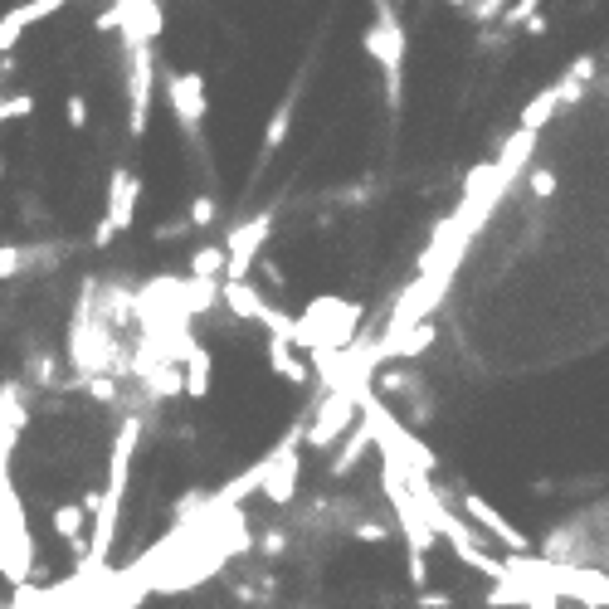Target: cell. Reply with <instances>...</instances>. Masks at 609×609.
<instances>
[{
	"mask_svg": "<svg viewBox=\"0 0 609 609\" xmlns=\"http://www.w3.org/2000/svg\"><path fill=\"white\" fill-rule=\"evenodd\" d=\"M59 10V0H35V5H20V20L25 25H39V20H49Z\"/></svg>",
	"mask_w": 609,
	"mask_h": 609,
	"instance_id": "obj_7",
	"label": "cell"
},
{
	"mask_svg": "<svg viewBox=\"0 0 609 609\" xmlns=\"http://www.w3.org/2000/svg\"><path fill=\"white\" fill-rule=\"evenodd\" d=\"M25 273V244H0V278H20Z\"/></svg>",
	"mask_w": 609,
	"mask_h": 609,
	"instance_id": "obj_5",
	"label": "cell"
},
{
	"mask_svg": "<svg viewBox=\"0 0 609 609\" xmlns=\"http://www.w3.org/2000/svg\"><path fill=\"white\" fill-rule=\"evenodd\" d=\"M0 176H5V156H0Z\"/></svg>",
	"mask_w": 609,
	"mask_h": 609,
	"instance_id": "obj_10",
	"label": "cell"
},
{
	"mask_svg": "<svg viewBox=\"0 0 609 609\" xmlns=\"http://www.w3.org/2000/svg\"><path fill=\"white\" fill-rule=\"evenodd\" d=\"M507 585L527 609H609V497L551 522Z\"/></svg>",
	"mask_w": 609,
	"mask_h": 609,
	"instance_id": "obj_2",
	"label": "cell"
},
{
	"mask_svg": "<svg viewBox=\"0 0 609 609\" xmlns=\"http://www.w3.org/2000/svg\"><path fill=\"white\" fill-rule=\"evenodd\" d=\"M25 30H30V25L20 20V5H15V10H5V15H0V54H10V49L20 44Z\"/></svg>",
	"mask_w": 609,
	"mask_h": 609,
	"instance_id": "obj_4",
	"label": "cell"
},
{
	"mask_svg": "<svg viewBox=\"0 0 609 609\" xmlns=\"http://www.w3.org/2000/svg\"><path fill=\"white\" fill-rule=\"evenodd\" d=\"M137 195H142V176H137V171H127V166H117L113 181H108V225H113V229L132 225Z\"/></svg>",
	"mask_w": 609,
	"mask_h": 609,
	"instance_id": "obj_3",
	"label": "cell"
},
{
	"mask_svg": "<svg viewBox=\"0 0 609 609\" xmlns=\"http://www.w3.org/2000/svg\"><path fill=\"white\" fill-rule=\"evenodd\" d=\"M5 103H10V93H0V122H10V113H5Z\"/></svg>",
	"mask_w": 609,
	"mask_h": 609,
	"instance_id": "obj_9",
	"label": "cell"
},
{
	"mask_svg": "<svg viewBox=\"0 0 609 609\" xmlns=\"http://www.w3.org/2000/svg\"><path fill=\"white\" fill-rule=\"evenodd\" d=\"M609 351V39L483 156L410 273L327 366V410L381 390H502Z\"/></svg>",
	"mask_w": 609,
	"mask_h": 609,
	"instance_id": "obj_1",
	"label": "cell"
},
{
	"mask_svg": "<svg viewBox=\"0 0 609 609\" xmlns=\"http://www.w3.org/2000/svg\"><path fill=\"white\" fill-rule=\"evenodd\" d=\"M5 113H10V117H30V113H35V93H30V88H20V93H10V103H5Z\"/></svg>",
	"mask_w": 609,
	"mask_h": 609,
	"instance_id": "obj_8",
	"label": "cell"
},
{
	"mask_svg": "<svg viewBox=\"0 0 609 609\" xmlns=\"http://www.w3.org/2000/svg\"><path fill=\"white\" fill-rule=\"evenodd\" d=\"M64 117H69L74 132H83V127H88V98H83V93H69V98H64Z\"/></svg>",
	"mask_w": 609,
	"mask_h": 609,
	"instance_id": "obj_6",
	"label": "cell"
}]
</instances>
